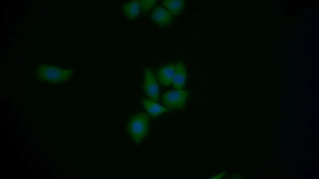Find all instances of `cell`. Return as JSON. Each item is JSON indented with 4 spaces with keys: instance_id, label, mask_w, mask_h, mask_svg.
<instances>
[{
    "instance_id": "cell-1",
    "label": "cell",
    "mask_w": 319,
    "mask_h": 179,
    "mask_svg": "<svg viewBox=\"0 0 319 179\" xmlns=\"http://www.w3.org/2000/svg\"><path fill=\"white\" fill-rule=\"evenodd\" d=\"M73 72V70L71 69H63L43 64L38 65L35 69L36 77L38 81L51 84L61 83L68 81Z\"/></svg>"
},
{
    "instance_id": "cell-2",
    "label": "cell",
    "mask_w": 319,
    "mask_h": 179,
    "mask_svg": "<svg viewBox=\"0 0 319 179\" xmlns=\"http://www.w3.org/2000/svg\"><path fill=\"white\" fill-rule=\"evenodd\" d=\"M148 121V115L144 113L136 114L128 121L127 132L135 142H140L146 136L149 130Z\"/></svg>"
},
{
    "instance_id": "cell-3",
    "label": "cell",
    "mask_w": 319,
    "mask_h": 179,
    "mask_svg": "<svg viewBox=\"0 0 319 179\" xmlns=\"http://www.w3.org/2000/svg\"><path fill=\"white\" fill-rule=\"evenodd\" d=\"M189 95L190 92L186 90H170L163 94V103L169 108L181 109L185 106Z\"/></svg>"
},
{
    "instance_id": "cell-4",
    "label": "cell",
    "mask_w": 319,
    "mask_h": 179,
    "mask_svg": "<svg viewBox=\"0 0 319 179\" xmlns=\"http://www.w3.org/2000/svg\"><path fill=\"white\" fill-rule=\"evenodd\" d=\"M144 90L147 96L152 101L158 100L159 86L152 71L149 69L145 71Z\"/></svg>"
},
{
    "instance_id": "cell-5",
    "label": "cell",
    "mask_w": 319,
    "mask_h": 179,
    "mask_svg": "<svg viewBox=\"0 0 319 179\" xmlns=\"http://www.w3.org/2000/svg\"><path fill=\"white\" fill-rule=\"evenodd\" d=\"M151 17L156 24L160 27H164L171 23L173 16L165 8L157 6L154 8Z\"/></svg>"
},
{
    "instance_id": "cell-6",
    "label": "cell",
    "mask_w": 319,
    "mask_h": 179,
    "mask_svg": "<svg viewBox=\"0 0 319 179\" xmlns=\"http://www.w3.org/2000/svg\"><path fill=\"white\" fill-rule=\"evenodd\" d=\"M187 77L186 69L182 62L175 64L174 73L172 81L173 87L176 90H181Z\"/></svg>"
},
{
    "instance_id": "cell-7",
    "label": "cell",
    "mask_w": 319,
    "mask_h": 179,
    "mask_svg": "<svg viewBox=\"0 0 319 179\" xmlns=\"http://www.w3.org/2000/svg\"><path fill=\"white\" fill-rule=\"evenodd\" d=\"M175 64L172 63L160 67L156 75L159 82L163 86L171 84L175 70Z\"/></svg>"
},
{
    "instance_id": "cell-8",
    "label": "cell",
    "mask_w": 319,
    "mask_h": 179,
    "mask_svg": "<svg viewBox=\"0 0 319 179\" xmlns=\"http://www.w3.org/2000/svg\"><path fill=\"white\" fill-rule=\"evenodd\" d=\"M142 103L149 114L153 117L159 116L168 111V109L156 102L148 99L142 100Z\"/></svg>"
},
{
    "instance_id": "cell-9",
    "label": "cell",
    "mask_w": 319,
    "mask_h": 179,
    "mask_svg": "<svg viewBox=\"0 0 319 179\" xmlns=\"http://www.w3.org/2000/svg\"><path fill=\"white\" fill-rule=\"evenodd\" d=\"M123 11L130 19L137 17L141 12L139 0H134L125 3L123 6Z\"/></svg>"
},
{
    "instance_id": "cell-10",
    "label": "cell",
    "mask_w": 319,
    "mask_h": 179,
    "mask_svg": "<svg viewBox=\"0 0 319 179\" xmlns=\"http://www.w3.org/2000/svg\"><path fill=\"white\" fill-rule=\"evenodd\" d=\"M162 4L165 6L172 16L178 15L182 11L185 5V1L166 0L162 1Z\"/></svg>"
},
{
    "instance_id": "cell-11",
    "label": "cell",
    "mask_w": 319,
    "mask_h": 179,
    "mask_svg": "<svg viewBox=\"0 0 319 179\" xmlns=\"http://www.w3.org/2000/svg\"><path fill=\"white\" fill-rule=\"evenodd\" d=\"M156 0H139L141 11L145 12L149 10L156 3Z\"/></svg>"
}]
</instances>
